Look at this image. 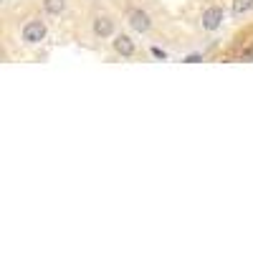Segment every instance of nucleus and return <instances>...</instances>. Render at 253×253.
Returning <instances> with one entry per match:
<instances>
[{
    "mask_svg": "<svg viewBox=\"0 0 253 253\" xmlns=\"http://www.w3.org/2000/svg\"><path fill=\"white\" fill-rule=\"evenodd\" d=\"M66 8V0H43V10L48 15H61Z\"/></svg>",
    "mask_w": 253,
    "mask_h": 253,
    "instance_id": "nucleus-6",
    "label": "nucleus"
},
{
    "mask_svg": "<svg viewBox=\"0 0 253 253\" xmlns=\"http://www.w3.org/2000/svg\"><path fill=\"white\" fill-rule=\"evenodd\" d=\"M46 38V23L43 20H28L23 26V41L26 43H41Z\"/></svg>",
    "mask_w": 253,
    "mask_h": 253,
    "instance_id": "nucleus-1",
    "label": "nucleus"
},
{
    "mask_svg": "<svg viewBox=\"0 0 253 253\" xmlns=\"http://www.w3.org/2000/svg\"><path fill=\"white\" fill-rule=\"evenodd\" d=\"M198 61H203V56H198V53H193V56L185 58V63H198Z\"/></svg>",
    "mask_w": 253,
    "mask_h": 253,
    "instance_id": "nucleus-9",
    "label": "nucleus"
},
{
    "mask_svg": "<svg viewBox=\"0 0 253 253\" xmlns=\"http://www.w3.org/2000/svg\"><path fill=\"white\" fill-rule=\"evenodd\" d=\"M91 28H94L96 38H109V36H114V20H109L107 15H96Z\"/></svg>",
    "mask_w": 253,
    "mask_h": 253,
    "instance_id": "nucleus-4",
    "label": "nucleus"
},
{
    "mask_svg": "<svg viewBox=\"0 0 253 253\" xmlns=\"http://www.w3.org/2000/svg\"><path fill=\"white\" fill-rule=\"evenodd\" d=\"M152 56H155V58H162V61L167 58V53H165L162 48H152Z\"/></svg>",
    "mask_w": 253,
    "mask_h": 253,
    "instance_id": "nucleus-8",
    "label": "nucleus"
},
{
    "mask_svg": "<svg viewBox=\"0 0 253 253\" xmlns=\"http://www.w3.org/2000/svg\"><path fill=\"white\" fill-rule=\"evenodd\" d=\"M129 26L137 33H147V31H150V26H152V20H150V15H147L144 10L134 8V10H129Z\"/></svg>",
    "mask_w": 253,
    "mask_h": 253,
    "instance_id": "nucleus-3",
    "label": "nucleus"
},
{
    "mask_svg": "<svg viewBox=\"0 0 253 253\" xmlns=\"http://www.w3.org/2000/svg\"><path fill=\"white\" fill-rule=\"evenodd\" d=\"M253 8V0H233V13L236 15H243Z\"/></svg>",
    "mask_w": 253,
    "mask_h": 253,
    "instance_id": "nucleus-7",
    "label": "nucleus"
},
{
    "mask_svg": "<svg viewBox=\"0 0 253 253\" xmlns=\"http://www.w3.org/2000/svg\"><path fill=\"white\" fill-rule=\"evenodd\" d=\"M114 51H117L119 56H124V58L134 56V41H132L129 36H124V33L114 36Z\"/></svg>",
    "mask_w": 253,
    "mask_h": 253,
    "instance_id": "nucleus-5",
    "label": "nucleus"
},
{
    "mask_svg": "<svg viewBox=\"0 0 253 253\" xmlns=\"http://www.w3.org/2000/svg\"><path fill=\"white\" fill-rule=\"evenodd\" d=\"M223 26V8L213 5V8H208L203 13V28L205 31H218Z\"/></svg>",
    "mask_w": 253,
    "mask_h": 253,
    "instance_id": "nucleus-2",
    "label": "nucleus"
}]
</instances>
